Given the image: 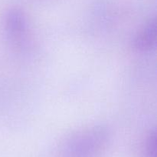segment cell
<instances>
[{
    "label": "cell",
    "mask_w": 157,
    "mask_h": 157,
    "mask_svg": "<svg viewBox=\"0 0 157 157\" xmlns=\"http://www.w3.org/2000/svg\"><path fill=\"white\" fill-rule=\"evenodd\" d=\"M110 139V132L104 125L81 129L66 138L61 146V157H101Z\"/></svg>",
    "instance_id": "1"
},
{
    "label": "cell",
    "mask_w": 157,
    "mask_h": 157,
    "mask_svg": "<svg viewBox=\"0 0 157 157\" xmlns=\"http://www.w3.org/2000/svg\"><path fill=\"white\" fill-rule=\"evenodd\" d=\"M27 19L24 12L18 8L10 9L5 16V29L13 42L21 43L27 32Z\"/></svg>",
    "instance_id": "2"
},
{
    "label": "cell",
    "mask_w": 157,
    "mask_h": 157,
    "mask_svg": "<svg viewBox=\"0 0 157 157\" xmlns=\"http://www.w3.org/2000/svg\"><path fill=\"white\" fill-rule=\"evenodd\" d=\"M156 43V19L150 18L138 31L133 39V46L140 52H147L153 49Z\"/></svg>",
    "instance_id": "3"
},
{
    "label": "cell",
    "mask_w": 157,
    "mask_h": 157,
    "mask_svg": "<svg viewBox=\"0 0 157 157\" xmlns=\"http://www.w3.org/2000/svg\"><path fill=\"white\" fill-rule=\"evenodd\" d=\"M156 132L153 129L149 132L144 144V157H156Z\"/></svg>",
    "instance_id": "4"
}]
</instances>
